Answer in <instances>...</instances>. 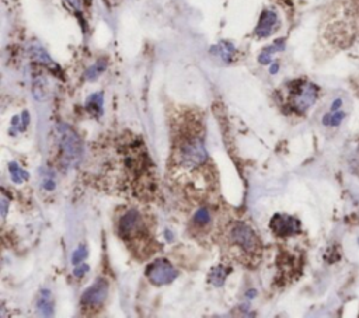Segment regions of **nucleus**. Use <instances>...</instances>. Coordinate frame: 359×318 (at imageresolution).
Segmentation results:
<instances>
[{"mask_svg": "<svg viewBox=\"0 0 359 318\" xmlns=\"http://www.w3.org/2000/svg\"><path fill=\"white\" fill-rule=\"evenodd\" d=\"M108 296V283L104 279H98L93 283L82 296V304L87 307H96L102 304Z\"/></svg>", "mask_w": 359, "mask_h": 318, "instance_id": "nucleus-7", "label": "nucleus"}, {"mask_svg": "<svg viewBox=\"0 0 359 318\" xmlns=\"http://www.w3.org/2000/svg\"><path fill=\"white\" fill-rule=\"evenodd\" d=\"M257 296V291L254 290V289H250L247 293H246V297H247V300H251V299H254Z\"/></svg>", "mask_w": 359, "mask_h": 318, "instance_id": "nucleus-26", "label": "nucleus"}, {"mask_svg": "<svg viewBox=\"0 0 359 318\" xmlns=\"http://www.w3.org/2000/svg\"><path fill=\"white\" fill-rule=\"evenodd\" d=\"M166 238L168 241H173V234H171V231H166Z\"/></svg>", "mask_w": 359, "mask_h": 318, "instance_id": "nucleus-30", "label": "nucleus"}, {"mask_svg": "<svg viewBox=\"0 0 359 318\" xmlns=\"http://www.w3.org/2000/svg\"><path fill=\"white\" fill-rule=\"evenodd\" d=\"M231 240L234 244H237L240 248H243L246 253H254L258 247V238L253 228L247 226L246 223L239 222L231 230Z\"/></svg>", "mask_w": 359, "mask_h": 318, "instance_id": "nucleus-5", "label": "nucleus"}, {"mask_svg": "<svg viewBox=\"0 0 359 318\" xmlns=\"http://www.w3.org/2000/svg\"><path fill=\"white\" fill-rule=\"evenodd\" d=\"M209 222H211V213H209V210L205 209V208L198 209L196 213L194 215V223L198 224V226H206Z\"/></svg>", "mask_w": 359, "mask_h": 318, "instance_id": "nucleus-19", "label": "nucleus"}, {"mask_svg": "<svg viewBox=\"0 0 359 318\" xmlns=\"http://www.w3.org/2000/svg\"><path fill=\"white\" fill-rule=\"evenodd\" d=\"M9 171L11 175V181L14 184H23L24 181H27L30 178V174L27 171H24L17 163H10L9 164Z\"/></svg>", "mask_w": 359, "mask_h": 318, "instance_id": "nucleus-15", "label": "nucleus"}, {"mask_svg": "<svg viewBox=\"0 0 359 318\" xmlns=\"http://www.w3.org/2000/svg\"><path fill=\"white\" fill-rule=\"evenodd\" d=\"M228 269L226 268H223V266H216V268H213L209 273V282L213 285V286H216V287H221L223 286V283L226 281V276H228Z\"/></svg>", "mask_w": 359, "mask_h": 318, "instance_id": "nucleus-16", "label": "nucleus"}, {"mask_svg": "<svg viewBox=\"0 0 359 318\" xmlns=\"http://www.w3.org/2000/svg\"><path fill=\"white\" fill-rule=\"evenodd\" d=\"M341 105H342V101L338 98V100H335L334 101V104L331 105V111H338V108H340Z\"/></svg>", "mask_w": 359, "mask_h": 318, "instance_id": "nucleus-27", "label": "nucleus"}, {"mask_svg": "<svg viewBox=\"0 0 359 318\" xmlns=\"http://www.w3.org/2000/svg\"><path fill=\"white\" fill-rule=\"evenodd\" d=\"M208 160V152L201 139H187L180 147V163L188 168H196Z\"/></svg>", "mask_w": 359, "mask_h": 318, "instance_id": "nucleus-3", "label": "nucleus"}, {"mask_svg": "<svg viewBox=\"0 0 359 318\" xmlns=\"http://www.w3.org/2000/svg\"><path fill=\"white\" fill-rule=\"evenodd\" d=\"M58 140H59V147H61V153L64 157L65 164L74 165L79 163L83 155V145L79 136L74 133L73 129L65 124H59L58 125Z\"/></svg>", "mask_w": 359, "mask_h": 318, "instance_id": "nucleus-1", "label": "nucleus"}, {"mask_svg": "<svg viewBox=\"0 0 359 318\" xmlns=\"http://www.w3.org/2000/svg\"><path fill=\"white\" fill-rule=\"evenodd\" d=\"M0 210H1V216L6 218L7 210H9V199H7L4 195L1 196V200H0Z\"/></svg>", "mask_w": 359, "mask_h": 318, "instance_id": "nucleus-25", "label": "nucleus"}, {"mask_svg": "<svg viewBox=\"0 0 359 318\" xmlns=\"http://www.w3.org/2000/svg\"><path fill=\"white\" fill-rule=\"evenodd\" d=\"M89 271H90V266H89V265L80 264V265H77V266H74L73 275L76 276V278H83L84 275L89 272Z\"/></svg>", "mask_w": 359, "mask_h": 318, "instance_id": "nucleus-23", "label": "nucleus"}, {"mask_svg": "<svg viewBox=\"0 0 359 318\" xmlns=\"http://www.w3.org/2000/svg\"><path fill=\"white\" fill-rule=\"evenodd\" d=\"M317 95H319V89L313 83L303 82V80L295 82L292 89V95H291L292 108L299 114H303L313 107V104L317 100Z\"/></svg>", "mask_w": 359, "mask_h": 318, "instance_id": "nucleus-2", "label": "nucleus"}, {"mask_svg": "<svg viewBox=\"0 0 359 318\" xmlns=\"http://www.w3.org/2000/svg\"><path fill=\"white\" fill-rule=\"evenodd\" d=\"M33 94L34 97L37 98L38 101H44L45 100V84L41 79H38L34 82V86H33Z\"/></svg>", "mask_w": 359, "mask_h": 318, "instance_id": "nucleus-21", "label": "nucleus"}, {"mask_svg": "<svg viewBox=\"0 0 359 318\" xmlns=\"http://www.w3.org/2000/svg\"><path fill=\"white\" fill-rule=\"evenodd\" d=\"M37 310L41 316L51 317L55 311V300L52 293L48 289H42L37 297Z\"/></svg>", "mask_w": 359, "mask_h": 318, "instance_id": "nucleus-10", "label": "nucleus"}, {"mask_svg": "<svg viewBox=\"0 0 359 318\" xmlns=\"http://www.w3.org/2000/svg\"><path fill=\"white\" fill-rule=\"evenodd\" d=\"M42 187L44 190L46 191H54L56 188V182L55 178H54V174H46V175H42Z\"/></svg>", "mask_w": 359, "mask_h": 318, "instance_id": "nucleus-22", "label": "nucleus"}, {"mask_svg": "<svg viewBox=\"0 0 359 318\" xmlns=\"http://www.w3.org/2000/svg\"><path fill=\"white\" fill-rule=\"evenodd\" d=\"M31 55H33V58H34L35 61L41 62L42 64L51 66V67H56V64H54V61L51 59L49 55L46 54V51L42 48V46L39 45L31 46Z\"/></svg>", "mask_w": 359, "mask_h": 318, "instance_id": "nucleus-14", "label": "nucleus"}, {"mask_svg": "<svg viewBox=\"0 0 359 318\" xmlns=\"http://www.w3.org/2000/svg\"><path fill=\"white\" fill-rule=\"evenodd\" d=\"M76 10H80V0H67Z\"/></svg>", "mask_w": 359, "mask_h": 318, "instance_id": "nucleus-29", "label": "nucleus"}, {"mask_svg": "<svg viewBox=\"0 0 359 318\" xmlns=\"http://www.w3.org/2000/svg\"><path fill=\"white\" fill-rule=\"evenodd\" d=\"M105 67H107V62L104 61V59H100L98 62H96L94 64H92L86 73H84V77H86V80H89V82H94V80H97V77L101 74L104 70H105Z\"/></svg>", "mask_w": 359, "mask_h": 318, "instance_id": "nucleus-17", "label": "nucleus"}, {"mask_svg": "<svg viewBox=\"0 0 359 318\" xmlns=\"http://www.w3.org/2000/svg\"><path fill=\"white\" fill-rule=\"evenodd\" d=\"M211 52L215 55H219L225 62H230L233 55L236 54V48L231 45L230 42H225L223 41L219 45L213 46L211 49Z\"/></svg>", "mask_w": 359, "mask_h": 318, "instance_id": "nucleus-13", "label": "nucleus"}, {"mask_svg": "<svg viewBox=\"0 0 359 318\" xmlns=\"http://www.w3.org/2000/svg\"><path fill=\"white\" fill-rule=\"evenodd\" d=\"M344 117H345V114L342 111H331L330 114L323 117V124L327 127H337V125H340Z\"/></svg>", "mask_w": 359, "mask_h": 318, "instance_id": "nucleus-18", "label": "nucleus"}, {"mask_svg": "<svg viewBox=\"0 0 359 318\" xmlns=\"http://www.w3.org/2000/svg\"><path fill=\"white\" fill-rule=\"evenodd\" d=\"M145 273L150 283H153L155 286L168 285L175 281V278L178 276V271L164 258L156 259L150 265H148Z\"/></svg>", "mask_w": 359, "mask_h": 318, "instance_id": "nucleus-4", "label": "nucleus"}, {"mask_svg": "<svg viewBox=\"0 0 359 318\" xmlns=\"http://www.w3.org/2000/svg\"><path fill=\"white\" fill-rule=\"evenodd\" d=\"M278 24V14L274 10H264L261 13V17L258 21V26L256 28V35L258 38H265L271 35L274 28Z\"/></svg>", "mask_w": 359, "mask_h": 318, "instance_id": "nucleus-9", "label": "nucleus"}, {"mask_svg": "<svg viewBox=\"0 0 359 318\" xmlns=\"http://www.w3.org/2000/svg\"><path fill=\"white\" fill-rule=\"evenodd\" d=\"M28 122H30V114H28L27 111H24L23 114H21V121H20V125L17 127V130H24L26 127H27Z\"/></svg>", "mask_w": 359, "mask_h": 318, "instance_id": "nucleus-24", "label": "nucleus"}, {"mask_svg": "<svg viewBox=\"0 0 359 318\" xmlns=\"http://www.w3.org/2000/svg\"><path fill=\"white\" fill-rule=\"evenodd\" d=\"M269 227H271L274 234L279 237L296 236V234L300 233V222L297 219L289 216V215L278 213L271 220Z\"/></svg>", "mask_w": 359, "mask_h": 318, "instance_id": "nucleus-6", "label": "nucleus"}, {"mask_svg": "<svg viewBox=\"0 0 359 318\" xmlns=\"http://www.w3.org/2000/svg\"><path fill=\"white\" fill-rule=\"evenodd\" d=\"M278 70H279V64H271V67H269V73H271V74H276Z\"/></svg>", "mask_w": 359, "mask_h": 318, "instance_id": "nucleus-28", "label": "nucleus"}, {"mask_svg": "<svg viewBox=\"0 0 359 318\" xmlns=\"http://www.w3.org/2000/svg\"><path fill=\"white\" fill-rule=\"evenodd\" d=\"M87 255H89L87 247L79 246L77 248H76V251L73 253V255H72V264H73L74 266L80 265L82 262H83L84 259L87 258Z\"/></svg>", "mask_w": 359, "mask_h": 318, "instance_id": "nucleus-20", "label": "nucleus"}, {"mask_svg": "<svg viewBox=\"0 0 359 318\" xmlns=\"http://www.w3.org/2000/svg\"><path fill=\"white\" fill-rule=\"evenodd\" d=\"M284 48H285V41H284V39H276L272 45L265 48V49L260 54V56H258V62L261 64H271V61H272V55L275 54V52L282 51Z\"/></svg>", "mask_w": 359, "mask_h": 318, "instance_id": "nucleus-12", "label": "nucleus"}, {"mask_svg": "<svg viewBox=\"0 0 359 318\" xmlns=\"http://www.w3.org/2000/svg\"><path fill=\"white\" fill-rule=\"evenodd\" d=\"M86 108L92 114L100 117L104 112V94L102 93H94L86 101Z\"/></svg>", "mask_w": 359, "mask_h": 318, "instance_id": "nucleus-11", "label": "nucleus"}, {"mask_svg": "<svg viewBox=\"0 0 359 318\" xmlns=\"http://www.w3.org/2000/svg\"><path fill=\"white\" fill-rule=\"evenodd\" d=\"M142 228V218H140V213L138 210L131 209L128 210L122 218H121L120 226V234L122 238H132L135 237V234H138Z\"/></svg>", "mask_w": 359, "mask_h": 318, "instance_id": "nucleus-8", "label": "nucleus"}]
</instances>
